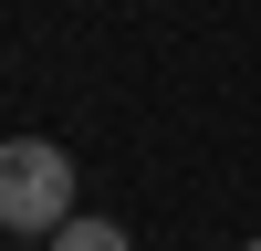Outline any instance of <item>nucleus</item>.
Returning a JSON list of instances; mask_svg holds the SVG:
<instances>
[{
  "label": "nucleus",
  "mask_w": 261,
  "mask_h": 251,
  "mask_svg": "<svg viewBox=\"0 0 261 251\" xmlns=\"http://www.w3.org/2000/svg\"><path fill=\"white\" fill-rule=\"evenodd\" d=\"M73 220V157L53 136H11L0 146V230H53Z\"/></svg>",
  "instance_id": "nucleus-1"
},
{
  "label": "nucleus",
  "mask_w": 261,
  "mask_h": 251,
  "mask_svg": "<svg viewBox=\"0 0 261 251\" xmlns=\"http://www.w3.org/2000/svg\"><path fill=\"white\" fill-rule=\"evenodd\" d=\"M53 251H136V241H125L115 220H84V209H73V220L53 230Z\"/></svg>",
  "instance_id": "nucleus-2"
},
{
  "label": "nucleus",
  "mask_w": 261,
  "mask_h": 251,
  "mask_svg": "<svg viewBox=\"0 0 261 251\" xmlns=\"http://www.w3.org/2000/svg\"><path fill=\"white\" fill-rule=\"evenodd\" d=\"M251 251H261V241H251Z\"/></svg>",
  "instance_id": "nucleus-3"
}]
</instances>
